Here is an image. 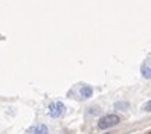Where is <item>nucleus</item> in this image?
Returning <instances> with one entry per match:
<instances>
[{
    "mask_svg": "<svg viewBox=\"0 0 151 134\" xmlns=\"http://www.w3.org/2000/svg\"><path fill=\"white\" fill-rule=\"evenodd\" d=\"M26 134H49V128L44 123H35L26 131Z\"/></svg>",
    "mask_w": 151,
    "mask_h": 134,
    "instance_id": "obj_3",
    "label": "nucleus"
},
{
    "mask_svg": "<svg viewBox=\"0 0 151 134\" xmlns=\"http://www.w3.org/2000/svg\"><path fill=\"white\" fill-rule=\"evenodd\" d=\"M90 111H88V114H98L99 113V108H98V107H92V108H88Z\"/></svg>",
    "mask_w": 151,
    "mask_h": 134,
    "instance_id": "obj_7",
    "label": "nucleus"
},
{
    "mask_svg": "<svg viewBox=\"0 0 151 134\" xmlns=\"http://www.w3.org/2000/svg\"><path fill=\"white\" fill-rule=\"evenodd\" d=\"M142 76L144 78H150V62H148V59H147V64H144L142 66Z\"/></svg>",
    "mask_w": 151,
    "mask_h": 134,
    "instance_id": "obj_5",
    "label": "nucleus"
},
{
    "mask_svg": "<svg viewBox=\"0 0 151 134\" xmlns=\"http://www.w3.org/2000/svg\"><path fill=\"white\" fill-rule=\"evenodd\" d=\"M119 122H121V119L118 118L116 114H107V116H104V118L99 119V122H98V128L99 130H109V128L116 127Z\"/></svg>",
    "mask_w": 151,
    "mask_h": 134,
    "instance_id": "obj_2",
    "label": "nucleus"
},
{
    "mask_svg": "<svg viewBox=\"0 0 151 134\" xmlns=\"http://www.w3.org/2000/svg\"><path fill=\"white\" fill-rule=\"evenodd\" d=\"M92 95H93V88L90 85H83L79 88V96L83 99H88V97H92Z\"/></svg>",
    "mask_w": 151,
    "mask_h": 134,
    "instance_id": "obj_4",
    "label": "nucleus"
},
{
    "mask_svg": "<svg viewBox=\"0 0 151 134\" xmlns=\"http://www.w3.org/2000/svg\"><path fill=\"white\" fill-rule=\"evenodd\" d=\"M128 107H130L128 102H116L114 104V108H118V110H128Z\"/></svg>",
    "mask_w": 151,
    "mask_h": 134,
    "instance_id": "obj_6",
    "label": "nucleus"
},
{
    "mask_svg": "<svg viewBox=\"0 0 151 134\" xmlns=\"http://www.w3.org/2000/svg\"><path fill=\"white\" fill-rule=\"evenodd\" d=\"M66 113V105L60 101H55V102H50L49 107H47V114L54 119H58V118H63Z\"/></svg>",
    "mask_w": 151,
    "mask_h": 134,
    "instance_id": "obj_1",
    "label": "nucleus"
}]
</instances>
